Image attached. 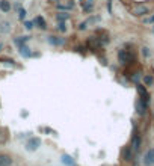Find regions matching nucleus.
I'll use <instances>...</instances> for the list:
<instances>
[{
	"label": "nucleus",
	"mask_w": 154,
	"mask_h": 166,
	"mask_svg": "<svg viewBox=\"0 0 154 166\" xmlns=\"http://www.w3.org/2000/svg\"><path fill=\"white\" fill-rule=\"evenodd\" d=\"M122 157H124L125 162H130L131 159H133V150H131L130 147H127V148L124 150V153H122Z\"/></svg>",
	"instance_id": "nucleus-11"
},
{
	"label": "nucleus",
	"mask_w": 154,
	"mask_h": 166,
	"mask_svg": "<svg viewBox=\"0 0 154 166\" xmlns=\"http://www.w3.org/2000/svg\"><path fill=\"white\" fill-rule=\"evenodd\" d=\"M18 50H20V55L23 56V58H26V59H27V58H30V56H33V53L30 52V49H29V47H27L26 44L20 45V49H18Z\"/></svg>",
	"instance_id": "nucleus-6"
},
{
	"label": "nucleus",
	"mask_w": 154,
	"mask_h": 166,
	"mask_svg": "<svg viewBox=\"0 0 154 166\" xmlns=\"http://www.w3.org/2000/svg\"><path fill=\"white\" fill-rule=\"evenodd\" d=\"M141 144H142V139H141V134H138V133H135L133 134V137H131V150L133 151H138L139 148H141Z\"/></svg>",
	"instance_id": "nucleus-5"
},
{
	"label": "nucleus",
	"mask_w": 154,
	"mask_h": 166,
	"mask_svg": "<svg viewBox=\"0 0 154 166\" xmlns=\"http://www.w3.org/2000/svg\"><path fill=\"white\" fill-rule=\"evenodd\" d=\"M107 11L109 14H112V0H107Z\"/></svg>",
	"instance_id": "nucleus-24"
},
{
	"label": "nucleus",
	"mask_w": 154,
	"mask_h": 166,
	"mask_svg": "<svg viewBox=\"0 0 154 166\" xmlns=\"http://www.w3.org/2000/svg\"><path fill=\"white\" fill-rule=\"evenodd\" d=\"M9 30H11V24L8 21H5V23H2V26H0V32H3V33H9Z\"/></svg>",
	"instance_id": "nucleus-15"
},
{
	"label": "nucleus",
	"mask_w": 154,
	"mask_h": 166,
	"mask_svg": "<svg viewBox=\"0 0 154 166\" xmlns=\"http://www.w3.org/2000/svg\"><path fill=\"white\" fill-rule=\"evenodd\" d=\"M56 27H57L59 32H67V24H65V21H59Z\"/></svg>",
	"instance_id": "nucleus-19"
},
{
	"label": "nucleus",
	"mask_w": 154,
	"mask_h": 166,
	"mask_svg": "<svg viewBox=\"0 0 154 166\" xmlns=\"http://www.w3.org/2000/svg\"><path fill=\"white\" fill-rule=\"evenodd\" d=\"M141 79V73H135V76L133 77H131V80H133L135 83H138V80Z\"/></svg>",
	"instance_id": "nucleus-23"
},
{
	"label": "nucleus",
	"mask_w": 154,
	"mask_h": 166,
	"mask_svg": "<svg viewBox=\"0 0 154 166\" xmlns=\"http://www.w3.org/2000/svg\"><path fill=\"white\" fill-rule=\"evenodd\" d=\"M0 165L2 166H11L12 165V160L9 156H0Z\"/></svg>",
	"instance_id": "nucleus-13"
},
{
	"label": "nucleus",
	"mask_w": 154,
	"mask_h": 166,
	"mask_svg": "<svg viewBox=\"0 0 154 166\" xmlns=\"http://www.w3.org/2000/svg\"><path fill=\"white\" fill-rule=\"evenodd\" d=\"M86 27H88V21H83V23H80V24H79L80 30H86Z\"/></svg>",
	"instance_id": "nucleus-22"
},
{
	"label": "nucleus",
	"mask_w": 154,
	"mask_h": 166,
	"mask_svg": "<svg viewBox=\"0 0 154 166\" xmlns=\"http://www.w3.org/2000/svg\"><path fill=\"white\" fill-rule=\"evenodd\" d=\"M118 60H119L121 65H127V63H131L135 60V56L128 50H119L118 52Z\"/></svg>",
	"instance_id": "nucleus-1"
},
{
	"label": "nucleus",
	"mask_w": 154,
	"mask_h": 166,
	"mask_svg": "<svg viewBox=\"0 0 154 166\" xmlns=\"http://www.w3.org/2000/svg\"><path fill=\"white\" fill-rule=\"evenodd\" d=\"M153 83H154L153 76H144V86H151Z\"/></svg>",
	"instance_id": "nucleus-16"
},
{
	"label": "nucleus",
	"mask_w": 154,
	"mask_h": 166,
	"mask_svg": "<svg viewBox=\"0 0 154 166\" xmlns=\"http://www.w3.org/2000/svg\"><path fill=\"white\" fill-rule=\"evenodd\" d=\"M29 39H30L29 36H18V38L15 39V44H18V45H23V44H26Z\"/></svg>",
	"instance_id": "nucleus-17"
},
{
	"label": "nucleus",
	"mask_w": 154,
	"mask_h": 166,
	"mask_svg": "<svg viewBox=\"0 0 154 166\" xmlns=\"http://www.w3.org/2000/svg\"><path fill=\"white\" fill-rule=\"evenodd\" d=\"M142 56H144L145 59L151 56V52H150V49H148V47H144V49H142Z\"/></svg>",
	"instance_id": "nucleus-20"
},
{
	"label": "nucleus",
	"mask_w": 154,
	"mask_h": 166,
	"mask_svg": "<svg viewBox=\"0 0 154 166\" xmlns=\"http://www.w3.org/2000/svg\"><path fill=\"white\" fill-rule=\"evenodd\" d=\"M24 27L27 30H32L33 29V21H24Z\"/></svg>",
	"instance_id": "nucleus-21"
},
{
	"label": "nucleus",
	"mask_w": 154,
	"mask_h": 166,
	"mask_svg": "<svg viewBox=\"0 0 154 166\" xmlns=\"http://www.w3.org/2000/svg\"><path fill=\"white\" fill-rule=\"evenodd\" d=\"M144 165L145 166H154V148H150L147 154L144 156Z\"/></svg>",
	"instance_id": "nucleus-4"
},
{
	"label": "nucleus",
	"mask_w": 154,
	"mask_h": 166,
	"mask_svg": "<svg viewBox=\"0 0 154 166\" xmlns=\"http://www.w3.org/2000/svg\"><path fill=\"white\" fill-rule=\"evenodd\" d=\"M0 166H2V165H0Z\"/></svg>",
	"instance_id": "nucleus-27"
},
{
	"label": "nucleus",
	"mask_w": 154,
	"mask_h": 166,
	"mask_svg": "<svg viewBox=\"0 0 154 166\" xmlns=\"http://www.w3.org/2000/svg\"><path fill=\"white\" fill-rule=\"evenodd\" d=\"M39 145H41V139L39 137H30L27 140V144H26V148H27V151H36L39 148Z\"/></svg>",
	"instance_id": "nucleus-3"
},
{
	"label": "nucleus",
	"mask_w": 154,
	"mask_h": 166,
	"mask_svg": "<svg viewBox=\"0 0 154 166\" xmlns=\"http://www.w3.org/2000/svg\"><path fill=\"white\" fill-rule=\"evenodd\" d=\"M26 15H27V12H26L24 8H20L18 9V18H20V21H24L26 20Z\"/></svg>",
	"instance_id": "nucleus-18"
},
{
	"label": "nucleus",
	"mask_w": 154,
	"mask_h": 166,
	"mask_svg": "<svg viewBox=\"0 0 154 166\" xmlns=\"http://www.w3.org/2000/svg\"><path fill=\"white\" fill-rule=\"evenodd\" d=\"M47 41H49L52 45H63V42H65V39H63V38H59V36H55V35L49 36V38H47Z\"/></svg>",
	"instance_id": "nucleus-7"
},
{
	"label": "nucleus",
	"mask_w": 154,
	"mask_h": 166,
	"mask_svg": "<svg viewBox=\"0 0 154 166\" xmlns=\"http://www.w3.org/2000/svg\"><path fill=\"white\" fill-rule=\"evenodd\" d=\"M131 14L136 15V17H144V15L150 14V8L147 5H138V6H135L133 9H131Z\"/></svg>",
	"instance_id": "nucleus-2"
},
{
	"label": "nucleus",
	"mask_w": 154,
	"mask_h": 166,
	"mask_svg": "<svg viewBox=\"0 0 154 166\" xmlns=\"http://www.w3.org/2000/svg\"><path fill=\"white\" fill-rule=\"evenodd\" d=\"M145 23H154V15H151L150 18H147V20H145Z\"/></svg>",
	"instance_id": "nucleus-25"
},
{
	"label": "nucleus",
	"mask_w": 154,
	"mask_h": 166,
	"mask_svg": "<svg viewBox=\"0 0 154 166\" xmlns=\"http://www.w3.org/2000/svg\"><path fill=\"white\" fill-rule=\"evenodd\" d=\"M33 24H35V26H38L39 29H42V30H46V29H47V23L44 21V18H42V17H35Z\"/></svg>",
	"instance_id": "nucleus-8"
},
{
	"label": "nucleus",
	"mask_w": 154,
	"mask_h": 166,
	"mask_svg": "<svg viewBox=\"0 0 154 166\" xmlns=\"http://www.w3.org/2000/svg\"><path fill=\"white\" fill-rule=\"evenodd\" d=\"M62 163H65L67 166H74V160H73V157H70V156H63V157H62Z\"/></svg>",
	"instance_id": "nucleus-14"
},
{
	"label": "nucleus",
	"mask_w": 154,
	"mask_h": 166,
	"mask_svg": "<svg viewBox=\"0 0 154 166\" xmlns=\"http://www.w3.org/2000/svg\"><path fill=\"white\" fill-rule=\"evenodd\" d=\"M12 9V5L9 0H0V11L2 12H9Z\"/></svg>",
	"instance_id": "nucleus-9"
},
{
	"label": "nucleus",
	"mask_w": 154,
	"mask_h": 166,
	"mask_svg": "<svg viewBox=\"0 0 154 166\" xmlns=\"http://www.w3.org/2000/svg\"><path fill=\"white\" fill-rule=\"evenodd\" d=\"M2 47H3V45H2V44H0V49H2Z\"/></svg>",
	"instance_id": "nucleus-26"
},
{
	"label": "nucleus",
	"mask_w": 154,
	"mask_h": 166,
	"mask_svg": "<svg viewBox=\"0 0 154 166\" xmlns=\"http://www.w3.org/2000/svg\"><path fill=\"white\" fill-rule=\"evenodd\" d=\"M136 109H138V113H139V115H145V112H147V109H148V104H145L144 101L138 100V103H136Z\"/></svg>",
	"instance_id": "nucleus-10"
},
{
	"label": "nucleus",
	"mask_w": 154,
	"mask_h": 166,
	"mask_svg": "<svg viewBox=\"0 0 154 166\" xmlns=\"http://www.w3.org/2000/svg\"><path fill=\"white\" fill-rule=\"evenodd\" d=\"M56 18H57V21H67V20H70V14L67 11H60L56 14Z\"/></svg>",
	"instance_id": "nucleus-12"
}]
</instances>
